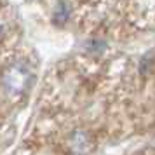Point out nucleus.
I'll return each instance as SVG.
<instances>
[{"instance_id": "obj_2", "label": "nucleus", "mask_w": 155, "mask_h": 155, "mask_svg": "<svg viewBox=\"0 0 155 155\" xmlns=\"http://www.w3.org/2000/svg\"><path fill=\"white\" fill-rule=\"evenodd\" d=\"M71 150L78 155H85L89 152V136L84 131H77L71 136Z\"/></svg>"}, {"instance_id": "obj_1", "label": "nucleus", "mask_w": 155, "mask_h": 155, "mask_svg": "<svg viewBox=\"0 0 155 155\" xmlns=\"http://www.w3.org/2000/svg\"><path fill=\"white\" fill-rule=\"evenodd\" d=\"M2 82L9 94L19 96L28 91V87L31 85V68L23 61H16L4 70Z\"/></svg>"}]
</instances>
